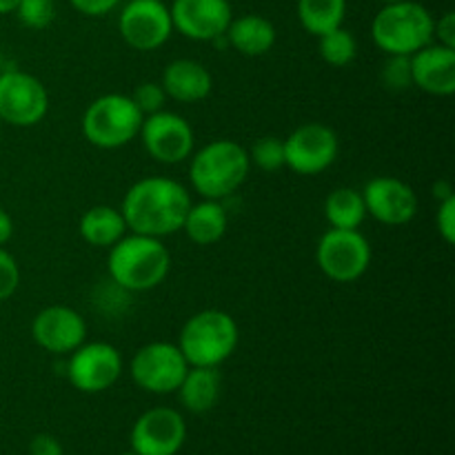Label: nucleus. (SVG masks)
I'll use <instances>...</instances> for the list:
<instances>
[{"label":"nucleus","instance_id":"obj_29","mask_svg":"<svg viewBox=\"0 0 455 455\" xmlns=\"http://www.w3.org/2000/svg\"><path fill=\"white\" fill-rule=\"evenodd\" d=\"M382 84L391 92H407L413 87L411 56H389L380 71Z\"/></svg>","mask_w":455,"mask_h":455},{"label":"nucleus","instance_id":"obj_26","mask_svg":"<svg viewBox=\"0 0 455 455\" xmlns=\"http://www.w3.org/2000/svg\"><path fill=\"white\" fill-rule=\"evenodd\" d=\"M318 52L327 65L331 67H347L358 56V40L345 27L323 34L318 38Z\"/></svg>","mask_w":455,"mask_h":455},{"label":"nucleus","instance_id":"obj_8","mask_svg":"<svg viewBox=\"0 0 455 455\" xmlns=\"http://www.w3.org/2000/svg\"><path fill=\"white\" fill-rule=\"evenodd\" d=\"M187 369H189V363L182 355L180 347L164 340L140 347L129 363L132 380L142 391L156 395L176 394Z\"/></svg>","mask_w":455,"mask_h":455},{"label":"nucleus","instance_id":"obj_19","mask_svg":"<svg viewBox=\"0 0 455 455\" xmlns=\"http://www.w3.org/2000/svg\"><path fill=\"white\" fill-rule=\"evenodd\" d=\"M160 84L172 100L182 102V105H196V102L209 98L213 89V78L203 62L194 60V58H176L164 67Z\"/></svg>","mask_w":455,"mask_h":455},{"label":"nucleus","instance_id":"obj_30","mask_svg":"<svg viewBox=\"0 0 455 455\" xmlns=\"http://www.w3.org/2000/svg\"><path fill=\"white\" fill-rule=\"evenodd\" d=\"M132 100L136 102V107L142 111V116H149V114H156V111L164 109L167 93H164L163 84L160 83H140L136 89H133Z\"/></svg>","mask_w":455,"mask_h":455},{"label":"nucleus","instance_id":"obj_10","mask_svg":"<svg viewBox=\"0 0 455 455\" xmlns=\"http://www.w3.org/2000/svg\"><path fill=\"white\" fill-rule=\"evenodd\" d=\"M284 167L298 176H318L340 154L338 133L324 123H305L284 138Z\"/></svg>","mask_w":455,"mask_h":455},{"label":"nucleus","instance_id":"obj_33","mask_svg":"<svg viewBox=\"0 0 455 455\" xmlns=\"http://www.w3.org/2000/svg\"><path fill=\"white\" fill-rule=\"evenodd\" d=\"M120 3H123V0H69V4L76 12L89 18L107 16V13L114 12Z\"/></svg>","mask_w":455,"mask_h":455},{"label":"nucleus","instance_id":"obj_13","mask_svg":"<svg viewBox=\"0 0 455 455\" xmlns=\"http://www.w3.org/2000/svg\"><path fill=\"white\" fill-rule=\"evenodd\" d=\"M118 31L136 52H156L172 38V13L163 0H129L120 9Z\"/></svg>","mask_w":455,"mask_h":455},{"label":"nucleus","instance_id":"obj_20","mask_svg":"<svg viewBox=\"0 0 455 455\" xmlns=\"http://www.w3.org/2000/svg\"><path fill=\"white\" fill-rule=\"evenodd\" d=\"M225 36L229 47H234L235 52L249 58L269 53L274 49L275 40H278V31H275L274 22L269 18L260 16V13H244L240 18H231Z\"/></svg>","mask_w":455,"mask_h":455},{"label":"nucleus","instance_id":"obj_3","mask_svg":"<svg viewBox=\"0 0 455 455\" xmlns=\"http://www.w3.org/2000/svg\"><path fill=\"white\" fill-rule=\"evenodd\" d=\"M189 182L207 200L234 196L251 172L249 151L240 142L218 138L189 156Z\"/></svg>","mask_w":455,"mask_h":455},{"label":"nucleus","instance_id":"obj_36","mask_svg":"<svg viewBox=\"0 0 455 455\" xmlns=\"http://www.w3.org/2000/svg\"><path fill=\"white\" fill-rule=\"evenodd\" d=\"M12 235H13L12 216H9V213L0 207V247H4V244L9 243V240H12Z\"/></svg>","mask_w":455,"mask_h":455},{"label":"nucleus","instance_id":"obj_31","mask_svg":"<svg viewBox=\"0 0 455 455\" xmlns=\"http://www.w3.org/2000/svg\"><path fill=\"white\" fill-rule=\"evenodd\" d=\"M18 287H20V267L7 249L0 247V302L9 300Z\"/></svg>","mask_w":455,"mask_h":455},{"label":"nucleus","instance_id":"obj_12","mask_svg":"<svg viewBox=\"0 0 455 455\" xmlns=\"http://www.w3.org/2000/svg\"><path fill=\"white\" fill-rule=\"evenodd\" d=\"M123 355L109 342H87L71 351L67 360V378L83 394H102L123 376Z\"/></svg>","mask_w":455,"mask_h":455},{"label":"nucleus","instance_id":"obj_34","mask_svg":"<svg viewBox=\"0 0 455 455\" xmlns=\"http://www.w3.org/2000/svg\"><path fill=\"white\" fill-rule=\"evenodd\" d=\"M434 43L455 49V13L447 12L435 20L434 25Z\"/></svg>","mask_w":455,"mask_h":455},{"label":"nucleus","instance_id":"obj_22","mask_svg":"<svg viewBox=\"0 0 455 455\" xmlns=\"http://www.w3.org/2000/svg\"><path fill=\"white\" fill-rule=\"evenodd\" d=\"M220 387L222 380L218 367H189L176 394L187 411L207 413L216 407Z\"/></svg>","mask_w":455,"mask_h":455},{"label":"nucleus","instance_id":"obj_5","mask_svg":"<svg viewBox=\"0 0 455 455\" xmlns=\"http://www.w3.org/2000/svg\"><path fill=\"white\" fill-rule=\"evenodd\" d=\"M240 342L238 323L222 309H203L180 329L176 345L189 367H220L234 355Z\"/></svg>","mask_w":455,"mask_h":455},{"label":"nucleus","instance_id":"obj_2","mask_svg":"<svg viewBox=\"0 0 455 455\" xmlns=\"http://www.w3.org/2000/svg\"><path fill=\"white\" fill-rule=\"evenodd\" d=\"M109 280L123 291H151L167 280L172 271V253L163 238L142 234H124L107 256Z\"/></svg>","mask_w":455,"mask_h":455},{"label":"nucleus","instance_id":"obj_41","mask_svg":"<svg viewBox=\"0 0 455 455\" xmlns=\"http://www.w3.org/2000/svg\"><path fill=\"white\" fill-rule=\"evenodd\" d=\"M0 133H3V120H0Z\"/></svg>","mask_w":455,"mask_h":455},{"label":"nucleus","instance_id":"obj_35","mask_svg":"<svg viewBox=\"0 0 455 455\" xmlns=\"http://www.w3.org/2000/svg\"><path fill=\"white\" fill-rule=\"evenodd\" d=\"M29 455H62V444L53 435L38 434L31 440Z\"/></svg>","mask_w":455,"mask_h":455},{"label":"nucleus","instance_id":"obj_40","mask_svg":"<svg viewBox=\"0 0 455 455\" xmlns=\"http://www.w3.org/2000/svg\"><path fill=\"white\" fill-rule=\"evenodd\" d=\"M123 455H138V453H133V451H127V453H123Z\"/></svg>","mask_w":455,"mask_h":455},{"label":"nucleus","instance_id":"obj_28","mask_svg":"<svg viewBox=\"0 0 455 455\" xmlns=\"http://www.w3.org/2000/svg\"><path fill=\"white\" fill-rule=\"evenodd\" d=\"M13 13L22 27L31 31H43L56 18V0H20Z\"/></svg>","mask_w":455,"mask_h":455},{"label":"nucleus","instance_id":"obj_7","mask_svg":"<svg viewBox=\"0 0 455 455\" xmlns=\"http://www.w3.org/2000/svg\"><path fill=\"white\" fill-rule=\"evenodd\" d=\"M371 244L360 229L329 227L315 244V262L333 283H355L371 265Z\"/></svg>","mask_w":455,"mask_h":455},{"label":"nucleus","instance_id":"obj_38","mask_svg":"<svg viewBox=\"0 0 455 455\" xmlns=\"http://www.w3.org/2000/svg\"><path fill=\"white\" fill-rule=\"evenodd\" d=\"M18 3H20V0H0V16H7V13L16 12Z\"/></svg>","mask_w":455,"mask_h":455},{"label":"nucleus","instance_id":"obj_27","mask_svg":"<svg viewBox=\"0 0 455 455\" xmlns=\"http://www.w3.org/2000/svg\"><path fill=\"white\" fill-rule=\"evenodd\" d=\"M249 151L251 167H258L260 172L274 173L284 167V142L275 136H265L253 142Z\"/></svg>","mask_w":455,"mask_h":455},{"label":"nucleus","instance_id":"obj_21","mask_svg":"<svg viewBox=\"0 0 455 455\" xmlns=\"http://www.w3.org/2000/svg\"><path fill=\"white\" fill-rule=\"evenodd\" d=\"M229 227V216L227 209L222 207L220 200H207L203 198L198 204L191 203L189 212H187L185 222H182V231L187 238L198 247H209L216 244L222 235L227 234Z\"/></svg>","mask_w":455,"mask_h":455},{"label":"nucleus","instance_id":"obj_24","mask_svg":"<svg viewBox=\"0 0 455 455\" xmlns=\"http://www.w3.org/2000/svg\"><path fill=\"white\" fill-rule=\"evenodd\" d=\"M324 218L333 229H360L367 218L363 191L354 187H338L324 200Z\"/></svg>","mask_w":455,"mask_h":455},{"label":"nucleus","instance_id":"obj_17","mask_svg":"<svg viewBox=\"0 0 455 455\" xmlns=\"http://www.w3.org/2000/svg\"><path fill=\"white\" fill-rule=\"evenodd\" d=\"M169 13L173 31L196 43H212L225 36L234 18L229 0H173Z\"/></svg>","mask_w":455,"mask_h":455},{"label":"nucleus","instance_id":"obj_16","mask_svg":"<svg viewBox=\"0 0 455 455\" xmlns=\"http://www.w3.org/2000/svg\"><path fill=\"white\" fill-rule=\"evenodd\" d=\"M367 216L387 227H403L416 218L418 194L395 176H376L363 189Z\"/></svg>","mask_w":455,"mask_h":455},{"label":"nucleus","instance_id":"obj_23","mask_svg":"<svg viewBox=\"0 0 455 455\" xmlns=\"http://www.w3.org/2000/svg\"><path fill=\"white\" fill-rule=\"evenodd\" d=\"M80 235L96 249H109L127 234V222L123 212L111 204H93L83 213L78 225Z\"/></svg>","mask_w":455,"mask_h":455},{"label":"nucleus","instance_id":"obj_39","mask_svg":"<svg viewBox=\"0 0 455 455\" xmlns=\"http://www.w3.org/2000/svg\"><path fill=\"white\" fill-rule=\"evenodd\" d=\"M378 3H382V4H389V3H398V0H378Z\"/></svg>","mask_w":455,"mask_h":455},{"label":"nucleus","instance_id":"obj_37","mask_svg":"<svg viewBox=\"0 0 455 455\" xmlns=\"http://www.w3.org/2000/svg\"><path fill=\"white\" fill-rule=\"evenodd\" d=\"M449 196H453V187L449 185L447 180H440V182H435L434 185V198L438 200H444V198H449Z\"/></svg>","mask_w":455,"mask_h":455},{"label":"nucleus","instance_id":"obj_6","mask_svg":"<svg viewBox=\"0 0 455 455\" xmlns=\"http://www.w3.org/2000/svg\"><path fill=\"white\" fill-rule=\"evenodd\" d=\"M142 118L145 116L132 96L105 93L89 102L80 120V129L87 142L98 149H120L138 138Z\"/></svg>","mask_w":455,"mask_h":455},{"label":"nucleus","instance_id":"obj_25","mask_svg":"<svg viewBox=\"0 0 455 455\" xmlns=\"http://www.w3.org/2000/svg\"><path fill=\"white\" fill-rule=\"evenodd\" d=\"M298 20L307 34L320 38L342 27L347 16V0H298Z\"/></svg>","mask_w":455,"mask_h":455},{"label":"nucleus","instance_id":"obj_14","mask_svg":"<svg viewBox=\"0 0 455 455\" xmlns=\"http://www.w3.org/2000/svg\"><path fill=\"white\" fill-rule=\"evenodd\" d=\"M187 440V422L172 407H154L133 425L129 443L138 455H176Z\"/></svg>","mask_w":455,"mask_h":455},{"label":"nucleus","instance_id":"obj_9","mask_svg":"<svg viewBox=\"0 0 455 455\" xmlns=\"http://www.w3.org/2000/svg\"><path fill=\"white\" fill-rule=\"evenodd\" d=\"M49 111V93L43 80L22 69L0 74V120L12 127H36Z\"/></svg>","mask_w":455,"mask_h":455},{"label":"nucleus","instance_id":"obj_18","mask_svg":"<svg viewBox=\"0 0 455 455\" xmlns=\"http://www.w3.org/2000/svg\"><path fill=\"white\" fill-rule=\"evenodd\" d=\"M413 87L429 96L447 98L455 92V49L431 43L411 56Z\"/></svg>","mask_w":455,"mask_h":455},{"label":"nucleus","instance_id":"obj_4","mask_svg":"<svg viewBox=\"0 0 455 455\" xmlns=\"http://www.w3.org/2000/svg\"><path fill=\"white\" fill-rule=\"evenodd\" d=\"M435 18L416 0L382 4L373 16L371 40L387 56H413L434 43Z\"/></svg>","mask_w":455,"mask_h":455},{"label":"nucleus","instance_id":"obj_32","mask_svg":"<svg viewBox=\"0 0 455 455\" xmlns=\"http://www.w3.org/2000/svg\"><path fill=\"white\" fill-rule=\"evenodd\" d=\"M435 227H438V234L444 243L447 244L455 243V194L438 203V212H435Z\"/></svg>","mask_w":455,"mask_h":455},{"label":"nucleus","instance_id":"obj_11","mask_svg":"<svg viewBox=\"0 0 455 455\" xmlns=\"http://www.w3.org/2000/svg\"><path fill=\"white\" fill-rule=\"evenodd\" d=\"M140 140L147 154L163 164H180L189 160L196 147L194 127L176 111H156L142 118Z\"/></svg>","mask_w":455,"mask_h":455},{"label":"nucleus","instance_id":"obj_1","mask_svg":"<svg viewBox=\"0 0 455 455\" xmlns=\"http://www.w3.org/2000/svg\"><path fill=\"white\" fill-rule=\"evenodd\" d=\"M189 207L191 196L182 182L167 176H149L129 187L120 212L132 234L164 238L182 231Z\"/></svg>","mask_w":455,"mask_h":455},{"label":"nucleus","instance_id":"obj_15","mask_svg":"<svg viewBox=\"0 0 455 455\" xmlns=\"http://www.w3.org/2000/svg\"><path fill=\"white\" fill-rule=\"evenodd\" d=\"M31 338L47 354L69 355L87 340V323L74 307L49 305L31 320Z\"/></svg>","mask_w":455,"mask_h":455}]
</instances>
